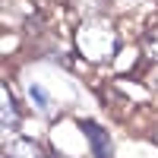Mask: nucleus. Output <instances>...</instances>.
Wrapping results in <instances>:
<instances>
[{
	"mask_svg": "<svg viewBox=\"0 0 158 158\" xmlns=\"http://www.w3.org/2000/svg\"><path fill=\"white\" fill-rule=\"evenodd\" d=\"M73 41L79 57H85L89 63H111L117 54V29L108 19H82L73 32Z\"/></svg>",
	"mask_w": 158,
	"mask_h": 158,
	"instance_id": "obj_1",
	"label": "nucleus"
},
{
	"mask_svg": "<svg viewBox=\"0 0 158 158\" xmlns=\"http://www.w3.org/2000/svg\"><path fill=\"white\" fill-rule=\"evenodd\" d=\"M82 133L92 142V155L95 158H114V146H111V136L95 123V120H82Z\"/></svg>",
	"mask_w": 158,
	"mask_h": 158,
	"instance_id": "obj_2",
	"label": "nucleus"
},
{
	"mask_svg": "<svg viewBox=\"0 0 158 158\" xmlns=\"http://www.w3.org/2000/svg\"><path fill=\"white\" fill-rule=\"evenodd\" d=\"M6 155L10 158H44L41 146H38L35 139H25V136H16L6 142Z\"/></svg>",
	"mask_w": 158,
	"mask_h": 158,
	"instance_id": "obj_3",
	"label": "nucleus"
},
{
	"mask_svg": "<svg viewBox=\"0 0 158 158\" xmlns=\"http://www.w3.org/2000/svg\"><path fill=\"white\" fill-rule=\"evenodd\" d=\"M70 10L79 19H95L108 10V0H70Z\"/></svg>",
	"mask_w": 158,
	"mask_h": 158,
	"instance_id": "obj_4",
	"label": "nucleus"
},
{
	"mask_svg": "<svg viewBox=\"0 0 158 158\" xmlns=\"http://www.w3.org/2000/svg\"><path fill=\"white\" fill-rule=\"evenodd\" d=\"M0 111H3V130H16L19 127V114H16V101H13V95H10V89L3 85L0 89Z\"/></svg>",
	"mask_w": 158,
	"mask_h": 158,
	"instance_id": "obj_5",
	"label": "nucleus"
},
{
	"mask_svg": "<svg viewBox=\"0 0 158 158\" xmlns=\"http://www.w3.org/2000/svg\"><path fill=\"white\" fill-rule=\"evenodd\" d=\"M142 54L152 63H158V25H149V29L142 32Z\"/></svg>",
	"mask_w": 158,
	"mask_h": 158,
	"instance_id": "obj_6",
	"label": "nucleus"
},
{
	"mask_svg": "<svg viewBox=\"0 0 158 158\" xmlns=\"http://www.w3.org/2000/svg\"><path fill=\"white\" fill-rule=\"evenodd\" d=\"M29 92H32V98H35V104H38L41 111H48V108H51V101H48V95H44V89H41V85H32Z\"/></svg>",
	"mask_w": 158,
	"mask_h": 158,
	"instance_id": "obj_7",
	"label": "nucleus"
},
{
	"mask_svg": "<svg viewBox=\"0 0 158 158\" xmlns=\"http://www.w3.org/2000/svg\"><path fill=\"white\" fill-rule=\"evenodd\" d=\"M51 158H70V155H63V152H51Z\"/></svg>",
	"mask_w": 158,
	"mask_h": 158,
	"instance_id": "obj_8",
	"label": "nucleus"
},
{
	"mask_svg": "<svg viewBox=\"0 0 158 158\" xmlns=\"http://www.w3.org/2000/svg\"><path fill=\"white\" fill-rule=\"evenodd\" d=\"M35 3H48V0H35Z\"/></svg>",
	"mask_w": 158,
	"mask_h": 158,
	"instance_id": "obj_9",
	"label": "nucleus"
},
{
	"mask_svg": "<svg viewBox=\"0 0 158 158\" xmlns=\"http://www.w3.org/2000/svg\"><path fill=\"white\" fill-rule=\"evenodd\" d=\"M155 142H158V130H155Z\"/></svg>",
	"mask_w": 158,
	"mask_h": 158,
	"instance_id": "obj_10",
	"label": "nucleus"
},
{
	"mask_svg": "<svg viewBox=\"0 0 158 158\" xmlns=\"http://www.w3.org/2000/svg\"><path fill=\"white\" fill-rule=\"evenodd\" d=\"M3 158H10V155H6V152H3Z\"/></svg>",
	"mask_w": 158,
	"mask_h": 158,
	"instance_id": "obj_11",
	"label": "nucleus"
}]
</instances>
